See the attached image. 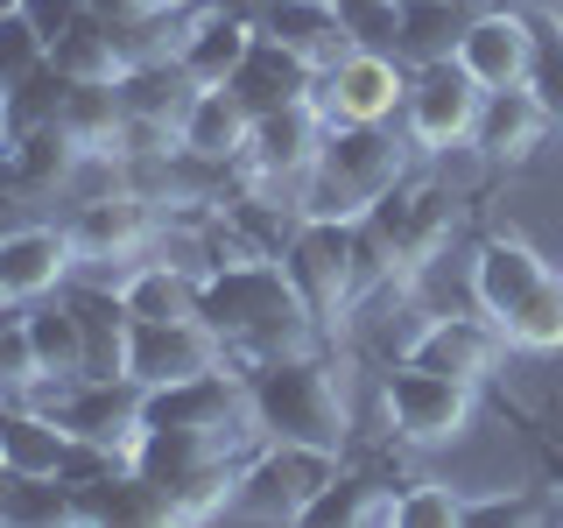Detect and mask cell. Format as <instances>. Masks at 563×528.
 Here are the masks:
<instances>
[{
	"label": "cell",
	"instance_id": "obj_1",
	"mask_svg": "<svg viewBox=\"0 0 563 528\" xmlns=\"http://www.w3.org/2000/svg\"><path fill=\"white\" fill-rule=\"evenodd\" d=\"M198 317L225 339V352L246 360H282V352H317L331 345L317 331L310 304L296 296V282L282 275L275 254H240V261H211L205 268V304Z\"/></svg>",
	"mask_w": 563,
	"mask_h": 528
},
{
	"label": "cell",
	"instance_id": "obj_2",
	"mask_svg": "<svg viewBox=\"0 0 563 528\" xmlns=\"http://www.w3.org/2000/svg\"><path fill=\"white\" fill-rule=\"evenodd\" d=\"M246 409H254V430L268 444H303L331 458H345L352 444V416H345L339 381H331L324 345L282 352V360H246Z\"/></svg>",
	"mask_w": 563,
	"mask_h": 528
},
{
	"label": "cell",
	"instance_id": "obj_3",
	"mask_svg": "<svg viewBox=\"0 0 563 528\" xmlns=\"http://www.w3.org/2000/svg\"><path fill=\"white\" fill-rule=\"evenodd\" d=\"M416 141L395 134V120H339L324 128V148L296 190V219H366L387 190L409 176Z\"/></svg>",
	"mask_w": 563,
	"mask_h": 528
},
{
	"label": "cell",
	"instance_id": "obj_4",
	"mask_svg": "<svg viewBox=\"0 0 563 528\" xmlns=\"http://www.w3.org/2000/svg\"><path fill=\"white\" fill-rule=\"evenodd\" d=\"M275 261L296 282V296L310 304L317 331L339 339L345 310L360 304V240H352V219H296L289 240L275 246Z\"/></svg>",
	"mask_w": 563,
	"mask_h": 528
},
{
	"label": "cell",
	"instance_id": "obj_5",
	"mask_svg": "<svg viewBox=\"0 0 563 528\" xmlns=\"http://www.w3.org/2000/svg\"><path fill=\"white\" fill-rule=\"evenodd\" d=\"M472 402H479V387H465L451 374H430V366H416V360H395L380 374V409L395 422V437L416 444V451L451 444V437L472 422Z\"/></svg>",
	"mask_w": 563,
	"mask_h": 528
},
{
	"label": "cell",
	"instance_id": "obj_6",
	"mask_svg": "<svg viewBox=\"0 0 563 528\" xmlns=\"http://www.w3.org/2000/svg\"><path fill=\"white\" fill-rule=\"evenodd\" d=\"M479 106H486V92L465 78V64H457V57L416 64V70H409V99H401V134H409L422 155L472 148Z\"/></svg>",
	"mask_w": 563,
	"mask_h": 528
},
{
	"label": "cell",
	"instance_id": "obj_7",
	"mask_svg": "<svg viewBox=\"0 0 563 528\" xmlns=\"http://www.w3.org/2000/svg\"><path fill=\"white\" fill-rule=\"evenodd\" d=\"M317 113L339 128V120H401V99H409V64L395 50H366L352 43L345 57H331L317 70Z\"/></svg>",
	"mask_w": 563,
	"mask_h": 528
},
{
	"label": "cell",
	"instance_id": "obj_8",
	"mask_svg": "<svg viewBox=\"0 0 563 528\" xmlns=\"http://www.w3.org/2000/svg\"><path fill=\"white\" fill-rule=\"evenodd\" d=\"M366 226H374V240H380L395 282H409V275H422L437 254H444V240H451V198L437 184L401 176V184L387 190L374 211H366Z\"/></svg>",
	"mask_w": 563,
	"mask_h": 528
},
{
	"label": "cell",
	"instance_id": "obj_9",
	"mask_svg": "<svg viewBox=\"0 0 563 528\" xmlns=\"http://www.w3.org/2000/svg\"><path fill=\"white\" fill-rule=\"evenodd\" d=\"M324 128L331 120L317 113V99H296V106H268V113H254V134H246L240 148V176L254 190H303V176L317 163V148H324Z\"/></svg>",
	"mask_w": 563,
	"mask_h": 528
},
{
	"label": "cell",
	"instance_id": "obj_10",
	"mask_svg": "<svg viewBox=\"0 0 563 528\" xmlns=\"http://www.w3.org/2000/svg\"><path fill=\"white\" fill-rule=\"evenodd\" d=\"M64 226H70V246H78V268H106V261H141L163 240V205L148 190L120 184L106 198H85Z\"/></svg>",
	"mask_w": 563,
	"mask_h": 528
},
{
	"label": "cell",
	"instance_id": "obj_11",
	"mask_svg": "<svg viewBox=\"0 0 563 528\" xmlns=\"http://www.w3.org/2000/svg\"><path fill=\"white\" fill-rule=\"evenodd\" d=\"M500 352H507V331L472 304V310H437L430 324L401 345V360L430 366V374H451V381H465V387H486L493 366H500Z\"/></svg>",
	"mask_w": 563,
	"mask_h": 528
},
{
	"label": "cell",
	"instance_id": "obj_12",
	"mask_svg": "<svg viewBox=\"0 0 563 528\" xmlns=\"http://www.w3.org/2000/svg\"><path fill=\"white\" fill-rule=\"evenodd\" d=\"M451 57L465 64V78L479 92L528 85V70H536V14L528 8H472V22H465Z\"/></svg>",
	"mask_w": 563,
	"mask_h": 528
},
{
	"label": "cell",
	"instance_id": "obj_13",
	"mask_svg": "<svg viewBox=\"0 0 563 528\" xmlns=\"http://www.w3.org/2000/svg\"><path fill=\"white\" fill-rule=\"evenodd\" d=\"M211 366H240L225 339L205 324V317H176V324H148L134 317L128 324V374L141 387H163V381H190V374H211Z\"/></svg>",
	"mask_w": 563,
	"mask_h": 528
},
{
	"label": "cell",
	"instance_id": "obj_14",
	"mask_svg": "<svg viewBox=\"0 0 563 528\" xmlns=\"http://www.w3.org/2000/svg\"><path fill=\"white\" fill-rule=\"evenodd\" d=\"M70 275H78L70 226H14V233H0V289H8V304H43Z\"/></svg>",
	"mask_w": 563,
	"mask_h": 528
},
{
	"label": "cell",
	"instance_id": "obj_15",
	"mask_svg": "<svg viewBox=\"0 0 563 528\" xmlns=\"http://www.w3.org/2000/svg\"><path fill=\"white\" fill-rule=\"evenodd\" d=\"M550 275H556V268H550V261H542L528 240H515V233H493V240L472 246V304H479L493 324H507V317H515Z\"/></svg>",
	"mask_w": 563,
	"mask_h": 528
},
{
	"label": "cell",
	"instance_id": "obj_16",
	"mask_svg": "<svg viewBox=\"0 0 563 528\" xmlns=\"http://www.w3.org/2000/svg\"><path fill=\"white\" fill-rule=\"evenodd\" d=\"M550 134H556V120H550V106L536 99V85H507V92H486L472 148H479L493 169H521Z\"/></svg>",
	"mask_w": 563,
	"mask_h": 528
},
{
	"label": "cell",
	"instance_id": "obj_17",
	"mask_svg": "<svg viewBox=\"0 0 563 528\" xmlns=\"http://www.w3.org/2000/svg\"><path fill=\"white\" fill-rule=\"evenodd\" d=\"M246 134H254V106H246L233 85H205V92L190 99L184 128H176V148H184L190 163H205V169H233Z\"/></svg>",
	"mask_w": 563,
	"mask_h": 528
},
{
	"label": "cell",
	"instance_id": "obj_18",
	"mask_svg": "<svg viewBox=\"0 0 563 528\" xmlns=\"http://www.w3.org/2000/svg\"><path fill=\"white\" fill-rule=\"evenodd\" d=\"M70 430L43 402L0 395V472H29V480H64Z\"/></svg>",
	"mask_w": 563,
	"mask_h": 528
},
{
	"label": "cell",
	"instance_id": "obj_19",
	"mask_svg": "<svg viewBox=\"0 0 563 528\" xmlns=\"http://www.w3.org/2000/svg\"><path fill=\"white\" fill-rule=\"evenodd\" d=\"M261 22H246V14H225V8H190L184 14V43H176V57H184V70L198 85H225L233 70L246 64V50H254Z\"/></svg>",
	"mask_w": 563,
	"mask_h": 528
},
{
	"label": "cell",
	"instance_id": "obj_20",
	"mask_svg": "<svg viewBox=\"0 0 563 528\" xmlns=\"http://www.w3.org/2000/svg\"><path fill=\"white\" fill-rule=\"evenodd\" d=\"M128 317H148V324H176V317H198L205 304V268L198 261H134L128 275L113 282Z\"/></svg>",
	"mask_w": 563,
	"mask_h": 528
},
{
	"label": "cell",
	"instance_id": "obj_21",
	"mask_svg": "<svg viewBox=\"0 0 563 528\" xmlns=\"http://www.w3.org/2000/svg\"><path fill=\"white\" fill-rule=\"evenodd\" d=\"M233 92L254 106V113H268V106H296L317 92V64L296 57L289 43H275V35H254V50H246V64L233 70Z\"/></svg>",
	"mask_w": 563,
	"mask_h": 528
},
{
	"label": "cell",
	"instance_id": "obj_22",
	"mask_svg": "<svg viewBox=\"0 0 563 528\" xmlns=\"http://www.w3.org/2000/svg\"><path fill=\"white\" fill-rule=\"evenodd\" d=\"M261 35L289 43L296 57H310L317 70L352 50V29H345L339 0H268V8H261Z\"/></svg>",
	"mask_w": 563,
	"mask_h": 528
},
{
	"label": "cell",
	"instance_id": "obj_23",
	"mask_svg": "<svg viewBox=\"0 0 563 528\" xmlns=\"http://www.w3.org/2000/svg\"><path fill=\"white\" fill-rule=\"evenodd\" d=\"M70 501H78V521H113V528H163L169 521V501L134 465H113L99 480L70 486Z\"/></svg>",
	"mask_w": 563,
	"mask_h": 528
},
{
	"label": "cell",
	"instance_id": "obj_24",
	"mask_svg": "<svg viewBox=\"0 0 563 528\" xmlns=\"http://www.w3.org/2000/svg\"><path fill=\"white\" fill-rule=\"evenodd\" d=\"M395 493H401V480H380V472H360V465H339L324 486L303 501V515L296 521H395Z\"/></svg>",
	"mask_w": 563,
	"mask_h": 528
},
{
	"label": "cell",
	"instance_id": "obj_25",
	"mask_svg": "<svg viewBox=\"0 0 563 528\" xmlns=\"http://www.w3.org/2000/svg\"><path fill=\"white\" fill-rule=\"evenodd\" d=\"M49 64H57L70 85H113L120 70L134 64V43H128V35H120L113 22H99V14L85 8V14H78V29L49 43Z\"/></svg>",
	"mask_w": 563,
	"mask_h": 528
},
{
	"label": "cell",
	"instance_id": "obj_26",
	"mask_svg": "<svg viewBox=\"0 0 563 528\" xmlns=\"http://www.w3.org/2000/svg\"><path fill=\"white\" fill-rule=\"evenodd\" d=\"M465 22H472V0H395V57L409 70L451 57Z\"/></svg>",
	"mask_w": 563,
	"mask_h": 528
},
{
	"label": "cell",
	"instance_id": "obj_27",
	"mask_svg": "<svg viewBox=\"0 0 563 528\" xmlns=\"http://www.w3.org/2000/svg\"><path fill=\"white\" fill-rule=\"evenodd\" d=\"M22 317H29V345H35V366H43V387L78 381V374H85V331H78V310H70V296L22 304Z\"/></svg>",
	"mask_w": 563,
	"mask_h": 528
},
{
	"label": "cell",
	"instance_id": "obj_28",
	"mask_svg": "<svg viewBox=\"0 0 563 528\" xmlns=\"http://www.w3.org/2000/svg\"><path fill=\"white\" fill-rule=\"evenodd\" d=\"M57 128L78 141V148H120L128 155V106H120V85H64Z\"/></svg>",
	"mask_w": 563,
	"mask_h": 528
},
{
	"label": "cell",
	"instance_id": "obj_29",
	"mask_svg": "<svg viewBox=\"0 0 563 528\" xmlns=\"http://www.w3.org/2000/svg\"><path fill=\"white\" fill-rule=\"evenodd\" d=\"M507 345L515 352H563V275H550L528 304L507 317Z\"/></svg>",
	"mask_w": 563,
	"mask_h": 528
},
{
	"label": "cell",
	"instance_id": "obj_30",
	"mask_svg": "<svg viewBox=\"0 0 563 528\" xmlns=\"http://www.w3.org/2000/svg\"><path fill=\"white\" fill-rule=\"evenodd\" d=\"M395 528H465V493L437 480H409L395 493Z\"/></svg>",
	"mask_w": 563,
	"mask_h": 528
},
{
	"label": "cell",
	"instance_id": "obj_31",
	"mask_svg": "<svg viewBox=\"0 0 563 528\" xmlns=\"http://www.w3.org/2000/svg\"><path fill=\"white\" fill-rule=\"evenodd\" d=\"M49 64V43L35 35V22L22 8L14 14H0V92H14L22 78H35V70Z\"/></svg>",
	"mask_w": 563,
	"mask_h": 528
},
{
	"label": "cell",
	"instance_id": "obj_32",
	"mask_svg": "<svg viewBox=\"0 0 563 528\" xmlns=\"http://www.w3.org/2000/svg\"><path fill=\"white\" fill-rule=\"evenodd\" d=\"M528 14H536V70H528V85H536V99L550 106V120L563 134V22L542 8H528Z\"/></svg>",
	"mask_w": 563,
	"mask_h": 528
},
{
	"label": "cell",
	"instance_id": "obj_33",
	"mask_svg": "<svg viewBox=\"0 0 563 528\" xmlns=\"http://www.w3.org/2000/svg\"><path fill=\"white\" fill-rule=\"evenodd\" d=\"M43 387V366H35V345H29V317L8 310L0 317V395H35Z\"/></svg>",
	"mask_w": 563,
	"mask_h": 528
},
{
	"label": "cell",
	"instance_id": "obj_34",
	"mask_svg": "<svg viewBox=\"0 0 563 528\" xmlns=\"http://www.w3.org/2000/svg\"><path fill=\"white\" fill-rule=\"evenodd\" d=\"M85 8H92L99 22H113L120 35H128V43H134V57L148 50V43H141L148 29H163V22H184V14H163V0H85Z\"/></svg>",
	"mask_w": 563,
	"mask_h": 528
},
{
	"label": "cell",
	"instance_id": "obj_35",
	"mask_svg": "<svg viewBox=\"0 0 563 528\" xmlns=\"http://www.w3.org/2000/svg\"><path fill=\"white\" fill-rule=\"evenodd\" d=\"M521 521H542V501H528V493H500V501H465V528H521Z\"/></svg>",
	"mask_w": 563,
	"mask_h": 528
},
{
	"label": "cell",
	"instance_id": "obj_36",
	"mask_svg": "<svg viewBox=\"0 0 563 528\" xmlns=\"http://www.w3.org/2000/svg\"><path fill=\"white\" fill-rule=\"evenodd\" d=\"M22 14L35 22V35H43V43H57V35H70V29H78L85 0H22Z\"/></svg>",
	"mask_w": 563,
	"mask_h": 528
},
{
	"label": "cell",
	"instance_id": "obj_37",
	"mask_svg": "<svg viewBox=\"0 0 563 528\" xmlns=\"http://www.w3.org/2000/svg\"><path fill=\"white\" fill-rule=\"evenodd\" d=\"M211 8H225V14H246V22H261V8H268V0H211Z\"/></svg>",
	"mask_w": 563,
	"mask_h": 528
},
{
	"label": "cell",
	"instance_id": "obj_38",
	"mask_svg": "<svg viewBox=\"0 0 563 528\" xmlns=\"http://www.w3.org/2000/svg\"><path fill=\"white\" fill-rule=\"evenodd\" d=\"M190 8H205V0H163V14H190Z\"/></svg>",
	"mask_w": 563,
	"mask_h": 528
},
{
	"label": "cell",
	"instance_id": "obj_39",
	"mask_svg": "<svg viewBox=\"0 0 563 528\" xmlns=\"http://www.w3.org/2000/svg\"><path fill=\"white\" fill-rule=\"evenodd\" d=\"M542 14H556V22H563V0H542Z\"/></svg>",
	"mask_w": 563,
	"mask_h": 528
},
{
	"label": "cell",
	"instance_id": "obj_40",
	"mask_svg": "<svg viewBox=\"0 0 563 528\" xmlns=\"http://www.w3.org/2000/svg\"><path fill=\"white\" fill-rule=\"evenodd\" d=\"M8 310H22V304H8V289H0V317H8Z\"/></svg>",
	"mask_w": 563,
	"mask_h": 528
},
{
	"label": "cell",
	"instance_id": "obj_41",
	"mask_svg": "<svg viewBox=\"0 0 563 528\" xmlns=\"http://www.w3.org/2000/svg\"><path fill=\"white\" fill-rule=\"evenodd\" d=\"M0 148H8V113H0Z\"/></svg>",
	"mask_w": 563,
	"mask_h": 528
},
{
	"label": "cell",
	"instance_id": "obj_42",
	"mask_svg": "<svg viewBox=\"0 0 563 528\" xmlns=\"http://www.w3.org/2000/svg\"><path fill=\"white\" fill-rule=\"evenodd\" d=\"M14 8H22V0H0V14H14Z\"/></svg>",
	"mask_w": 563,
	"mask_h": 528
}]
</instances>
